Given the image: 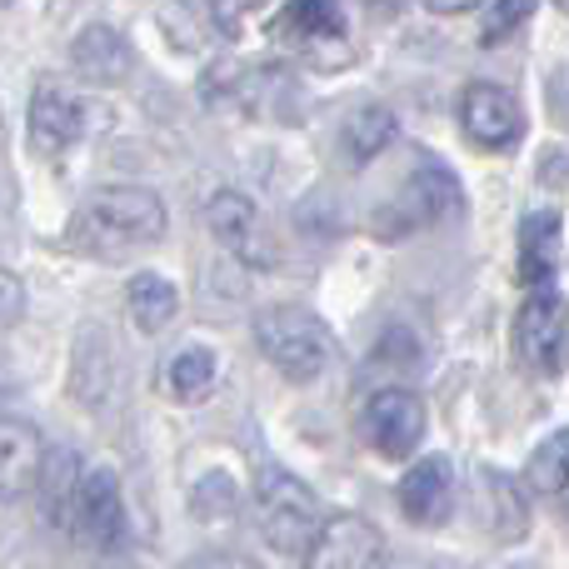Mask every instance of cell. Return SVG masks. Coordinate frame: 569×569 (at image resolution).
Here are the masks:
<instances>
[{"mask_svg":"<svg viewBox=\"0 0 569 569\" xmlns=\"http://www.w3.org/2000/svg\"><path fill=\"white\" fill-rule=\"evenodd\" d=\"M166 236V206L146 186H106L76 210L70 220V246L86 256L120 260L140 246H156Z\"/></svg>","mask_w":569,"mask_h":569,"instance_id":"1","label":"cell"},{"mask_svg":"<svg viewBox=\"0 0 569 569\" xmlns=\"http://www.w3.org/2000/svg\"><path fill=\"white\" fill-rule=\"evenodd\" d=\"M256 345L284 380H295V385L325 375L335 360V335L310 310H300V305H270V310H260Z\"/></svg>","mask_w":569,"mask_h":569,"instance_id":"2","label":"cell"},{"mask_svg":"<svg viewBox=\"0 0 569 569\" xmlns=\"http://www.w3.org/2000/svg\"><path fill=\"white\" fill-rule=\"evenodd\" d=\"M256 515H260V535H266L270 550L295 555V560H305V550L315 545V535L325 525L315 490L284 470H266L256 480Z\"/></svg>","mask_w":569,"mask_h":569,"instance_id":"3","label":"cell"},{"mask_svg":"<svg viewBox=\"0 0 569 569\" xmlns=\"http://www.w3.org/2000/svg\"><path fill=\"white\" fill-rule=\"evenodd\" d=\"M515 355L530 375L555 380L569 370V300L555 290H535L515 315Z\"/></svg>","mask_w":569,"mask_h":569,"instance_id":"4","label":"cell"},{"mask_svg":"<svg viewBox=\"0 0 569 569\" xmlns=\"http://www.w3.org/2000/svg\"><path fill=\"white\" fill-rule=\"evenodd\" d=\"M455 210H460V180H455L445 166L425 160V166L400 186V196L375 216V230H380L385 240H405L420 226H435V220L455 216Z\"/></svg>","mask_w":569,"mask_h":569,"instance_id":"5","label":"cell"},{"mask_svg":"<svg viewBox=\"0 0 569 569\" xmlns=\"http://www.w3.org/2000/svg\"><path fill=\"white\" fill-rule=\"evenodd\" d=\"M70 535L90 550H116L126 540V505H120V480L110 470H80L76 500H70Z\"/></svg>","mask_w":569,"mask_h":569,"instance_id":"6","label":"cell"},{"mask_svg":"<svg viewBox=\"0 0 569 569\" xmlns=\"http://www.w3.org/2000/svg\"><path fill=\"white\" fill-rule=\"evenodd\" d=\"M460 130L470 136V146L480 150H510L525 136V110L515 100V90L475 80L460 96Z\"/></svg>","mask_w":569,"mask_h":569,"instance_id":"7","label":"cell"},{"mask_svg":"<svg viewBox=\"0 0 569 569\" xmlns=\"http://www.w3.org/2000/svg\"><path fill=\"white\" fill-rule=\"evenodd\" d=\"M365 440L385 460H410L425 440V400L415 390H380L365 405Z\"/></svg>","mask_w":569,"mask_h":569,"instance_id":"8","label":"cell"},{"mask_svg":"<svg viewBox=\"0 0 569 569\" xmlns=\"http://www.w3.org/2000/svg\"><path fill=\"white\" fill-rule=\"evenodd\" d=\"M385 540L365 515H325L315 545L305 550V569H380Z\"/></svg>","mask_w":569,"mask_h":569,"instance_id":"9","label":"cell"},{"mask_svg":"<svg viewBox=\"0 0 569 569\" xmlns=\"http://www.w3.org/2000/svg\"><path fill=\"white\" fill-rule=\"evenodd\" d=\"M276 36L305 60H335L345 56V16L330 0H305V6H284L276 16Z\"/></svg>","mask_w":569,"mask_h":569,"instance_id":"10","label":"cell"},{"mask_svg":"<svg viewBox=\"0 0 569 569\" xmlns=\"http://www.w3.org/2000/svg\"><path fill=\"white\" fill-rule=\"evenodd\" d=\"M86 136V106L56 80H40L30 96V146L40 156H66Z\"/></svg>","mask_w":569,"mask_h":569,"instance_id":"11","label":"cell"},{"mask_svg":"<svg viewBox=\"0 0 569 569\" xmlns=\"http://www.w3.org/2000/svg\"><path fill=\"white\" fill-rule=\"evenodd\" d=\"M455 505V470L445 455H425L410 475L400 480V510L415 525H440Z\"/></svg>","mask_w":569,"mask_h":569,"instance_id":"12","label":"cell"},{"mask_svg":"<svg viewBox=\"0 0 569 569\" xmlns=\"http://www.w3.org/2000/svg\"><path fill=\"white\" fill-rule=\"evenodd\" d=\"M46 445L40 430L26 420H0V500H20L40 480Z\"/></svg>","mask_w":569,"mask_h":569,"instance_id":"13","label":"cell"},{"mask_svg":"<svg viewBox=\"0 0 569 569\" xmlns=\"http://www.w3.org/2000/svg\"><path fill=\"white\" fill-rule=\"evenodd\" d=\"M70 60H76V70L86 80H96V86H120V80L136 70V50H130V40L120 36L116 26H86L76 36Z\"/></svg>","mask_w":569,"mask_h":569,"instance_id":"14","label":"cell"},{"mask_svg":"<svg viewBox=\"0 0 569 569\" xmlns=\"http://www.w3.org/2000/svg\"><path fill=\"white\" fill-rule=\"evenodd\" d=\"M206 226H210V236H216L226 250H236L240 260H256V256H260V216H256V200L240 196V190H220V196H210Z\"/></svg>","mask_w":569,"mask_h":569,"instance_id":"15","label":"cell"},{"mask_svg":"<svg viewBox=\"0 0 569 569\" xmlns=\"http://www.w3.org/2000/svg\"><path fill=\"white\" fill-rule=\"evenodd\" d=\"M520 284L530 290H550L555 270H560V216L555 210H535L520 226Z\"/></svg>","mask_w":569,"mask_h":569,"instance_id":"16","label":"cell"},{"mask_svg":"<svg viewBox=\"0 0 569 569\" xmlns=\"http://www.w3.org/2000/svg\"><path fill=\"white\" fill-rule=\"evenodd\" d=\"M126 305H130V320H136V330L146 335H160L170 325V315H176V284L166 276H156V270H140L136 280L126 284Z\"/></svg>","mask_w":569,"mask_h":569,"instance_id":"17","label":"cell"},{"mask_svg":"<svg viewBox=\"0 0 569 569\" xmlns=\"http://www.w3.org/2000/svg\"><path fill=\"white\" fill-rule=\"evenodd\" d=\"M390 140H395V116L385 106H360L340 130V146L350 156V166H370Z\"/></svg>","mask_w":569,"mask_h":569,"instance_id":"18","label":"cell"},{"mask_svg":"<svg viewBox=\"0 0 569 569\" xmlns=\"http://www.w3.org/2000/svg\"><path fill=\"white\" fill-rule=\"evenodd\" d=\"M525 480L540 495H565L569 490V430H555L525 465Z\"/></svg>","mask_w":569,"mask_h":569,"instance_id":"19","label":"cell"},{"mask_svg":"<svg viewBox=\"0 0 569 569\" xmlns=\"http://www.w3.org/2000/svg\"><path fill=\"white\" fill-rule=\"evenodd\" d=\"M40 490H46V515H50V525H70V500H76V485H80V475H76V455L70 450H60V455H50L46 465H40Z\"/></svg>","mask_w":569,"mask_h":569,"instance_id":"20","label":"cell"},{"mask_svg":"<svg viewBox=\"0 0 569 569\" xmlns=\"http://www.w3.org/2000/svg\"><path fill=\"white\" fill-rule=\"evenodd\" d=\"M166 380H170V395L176 400H200V395L216 385V355L210 350H180L176 360H170V370H166Z\"/></svg>","mask_w":569,"mask_h":569,"instance_id":"21","label":"cell"},{"mask_svg":"<svg viewBox=\"0 0 569 569\" xmlns=\"http://www.w3.org/2000/svg\"><path fill=\"white\" fill-rule=\"evenodd\" d=\"M535 16V6H525V0H510V6H480V40L485 46H495V40H505L515 26H525V20Z\"/></svg>","mask_w":569,"mask_h":569,"instance_id":"22","label":"cell"},{"mask_svg":"<svg viewBox=\"0 0 569 569\" xmlns=\"http://www.w3.org/2000/svg\"><path fill=\"white\" fill-rule=\"evenodd\" d=\"M550 106H555V116L569 126V66L555 76V86H550Z\"/></svg>","mask_w":569,"mask_h":569,"instance_id":"23","label":"cell"},{"mask_svg":"<svg viewBox=\"0 0 569 569\" xmlns=\"http://www.w3.org/2000/svg\"><path fill=\"white\" fill-rule=\"evenodd\" d=\"M16 300H20V284H16V276H10V270H0V310H10Z\"/></svg>","mask_w":569,"mask_h":569,"instance_id":"24","label":"cell"}]
</instances>
